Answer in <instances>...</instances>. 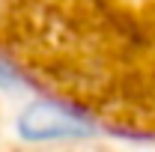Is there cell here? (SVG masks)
<instances>
[{
    "label": "cell",
    "instance_id": "6da1fadb",
    "mask_svg": "<svg viewBox=\"0 0 155 152\" xmlns=\"http://www.w3.org/2000/svg\"><path fill=\"white\" fill-rule=\"evenodd\" d=\"M18 134L30 143H45V140H75L93 134L90 116L78 114L66 104L57 101H33L30 107H24L18 116Z\"/></svg>",
    "mask_w": 155,
    "mask_h": 152
},
{
    "label": "cell",
    "instance_id": "7a4b0ae2",
    "mask_svg": "<svg viewBox=\"0 0 155 152\" xmlns=\"http://www.w3.org/2000/svg\"><path fill=\"white\" fill-rule=\"evenodd\" d=\"M0 87L3 90H12V87H21V78L12 72V69H6L3 63H0Z\"/></svg>",
    "mask_w": 155,
    "mask_h": 152
}]
</instances>
